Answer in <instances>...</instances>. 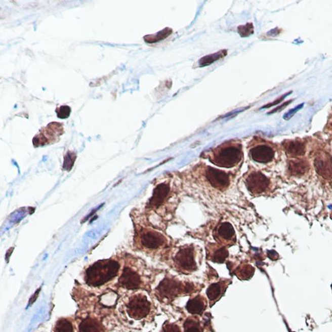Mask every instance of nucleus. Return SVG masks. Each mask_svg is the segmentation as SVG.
<instances>
[{"label":"nucleus","mask_w":332,"mask_h":332,"mask_svg":"<svg viewBox=\"0 0 332 332\" xmlns=\"http://www.w3.org/2000/svg\"><path fill=\"white\" fill-rule=\"evenodd\" d=\"M120 264L114 258L99 260L85 271V280L90 286H101L118 274Z\"/></svg>","instance_id":"f257e3e1"},{"label":"nucleus","mask_w":332,"mask_h":332,"mask_svg":"<svg viewBox=\"0 0 332 332\" xmlns=\"http://www.w3.org/2000/svg\"><path fill=\"white\" fill-rule=\"evenodd\" d=\"M243 157L241 143L236 140L223 143L209 153L210 161L221 168H234L241 162Z\"/></svg>","instance_id":"f03ea898"},{"label":"nucleus","mask_w":332,"mask_h":332,"mask_svg":"<svg viewBox=\"0 0 332 332\" xmlns=\"http://www.w3.org/2000/svg\"><path fill=\"white\" fill-rule=\"evenodd\" d=\"M134 245L144 252H157L168 246V239L162 232L151 226L137 224L135 225Z\"/></svg>","instance_id":"7ed1b4c3"},{"label":"nucleus","mask_w":332,"mask_h":332,"mask_svg":"<svg viewBox=\"0 0 332 332\" xmlns=\"http://www.w3.org/2000/svg\"><path fill=\"white\" fill-rule=\"evenodd\" d=\"M196 255L194 245H185L177 248L173 258L175 269L183 273H193L197 269Z\"/></svg>","instance_id":"20e7f679"},{"label":"nucleus","mask_w":332,"mask_h":332,"mask_svg":"<svg viewBox=\"0 0 332 332\" xmlns=\"http://www.w3.org/2000/svg\"><path fill=\"white\" fill-rule=\"evenodd\" d=\"M151 304L145 295H132L126 304L127 314L131 319L141 320L146 317L151 311Z\"/></svg>","instance_id":"39448f33"},{"label":"nucleus","mask_w":332,"mask_h":332,"mask_svg":"<svg viewBox=\"0 0 332 332\" xmlns=\"http://www.w3.org/2000/svg\"><path fill=\"white\" fill-rule=\"evenodd\" d=\"M64 134L63 124L59 122H52L45 128L41 129L33 138L34 147H43L54 144L59 141L60 137Z\"/></svg>","instance_id":"423d86ee"},{"label":"nucleus","mask_w":332,"mask_h":332,"mask_svg":"<svg viewBox=\"0 0 332 332\" xmlns=\"http://www.w3.org/2000/svg\"><path fill=\"white\" fill-rule=\"evenodd\" d=\"M189 292V285L185 287L179 281L172 278H165L160 283L156 292L160 300L171 301L183 292Z\"/></svg>","instance_id":"0eeeda50"},{"label":"nucleus","mask_w":332,"mask_h":332,"mask_svg":"<svg viewBox=\"0 0 332 332\" xmlns=\"http://www.w3.org/2000/svg\"><path fill=\"white\" fill-rule=\"evenodd\" d=\"M129 261L124 265L119 278V285L127 289H137L141 287L142 279L138 270L133 266V257L128 255Z\"/></svg>","instance_id":"6e6552de"},{"label":"nucleus","mask_w":332,"mask_h":332,"mask_svg":"<svg viewBox=\"0 0 332 332\" xmlns=\"http://www.w3.org/2000/svg\"><path fill=\"white\" fill-rule=\"evenodd\" d=\"M248 154L256 162L268 163L273 160L275 151L269 144L253 140L248 145Z\"/></svg>","instance_id":"1a4fd4ad"},{"label":"nucleus","mask_w":332,"mask_h":332,"mask_svg":"<svg viewBox=\"0 0 332 332\" xmlns=\"http://www.w3.org/2000/svg\"><path fill=\"white\" fill-rule=\"evenodd\" d=\"M246 188L253 195H262L269 190V179L264 174L260 172L253 171L246 174L245 179Z\"/></svg>","instance_id":"9d476101"},{"label":"nucleus","mask_w":332,"mask_h":332,"mask_svg":"<svg viewBox=\"0 0 332 332\" xmlns=\"http://www.w3.org/2000/svg\"><path fill=\"white\" fill-rule=\"evenodd\" d=\"M214 239L219 245L229 246L234 245L236 242V234L234 228L228 222L221 223L217 226L214 232Z\"/></svg>","instance_id":"9b49d317"},{"label":"nucleus","mask_w":332,"mask_h":332,"mask_svg":"<svg viewBox=\"0 0 332 332\" xmlns=\"http://www.w3.org/2000/svg\"><path fill=\"white\" fill-rule=\"evenodd\" d=\"M205 177L211 185L217 190H225L230 184V175L215 168L208 167L205 171Z\"/></svg>","instance_id":"f8f14e48"},{"label":"nucleus","mask_w":332,"mask_h":332,"mask_svg":"<svg viewBox=\"0 0 332 332\" xmlns=\"http://www.w3.org/2000/svg\"><path fill=\"white\" fill-rule=\"evenodd\" d=\"M169 184L162 183L158 184L154 189L153 195L149 199L148 208L150 209L156 210L162 206L167 200L170 194Z\"/></svg>","instance_id":"ddd939ff"},{"label":"nucleus","mask_w":332,"mask_h":332,"mask_svg":"<svg viewBox=\"0 0 332 332\" xmlns=\"http://www.w3.org/2000/svg\"><path fill=\"white\" fill-rule=\"evenodd\" d=\"M316 172L325 179H332V158L328 154L320 153L315 159Z\"/></svg>","instance_id":"4468645a"},{"label":"nucleus","mask_w":332,"mask_h":332,"mask_svg":"<svg viewBox=\"0 0 332 332\" xmlns=\"http://www.w3.org/2000/svg\"><path fill=\"white\" fill-rule=\"evenodd\" d=\"M228 257V247L217 244H210L207 246L208 259L214 263L223 264Z\"/></svg>","instance_id":"2eb2a0df"},{"label":"nucleus","mask_w":332,"mask_h":332,"mask_svg":"<svg viewBox=\"0 0 332 332\" xmlns=\"http://www.w3.org/2000/svg\"><path fill=\"white\" fill-rule=\"evenodd\" d=\"M79 332H107L100 320L96 317H87L82 320Z\"/></svg>","instance_id":"dca6fc26"},{"label":"nucleus","mask_w":332,"mask_h":332,"mask_svg":"<svg viewBox=\"0 0 332 332\" xmlns=\"http://www.w3.org/2000/svg\"><path fill=\"white\" fill-rule=\"evenodd\" d=\"M229 283V281L228 280H221L210 285L206 292L210 301L214 302V303L218 301L224 294Z\"/></svg>","instance_id":"f3484780"},{"label":"nucleus","mask_w":332,"mask_h":332,"mask_svg":"<svg viewBox=\"0 0 332 332\" xmlns=\"http://www.w3.org/2000/svg\"><path fill=\"white\" fill-rule=\"evenodd\" d=\"M206 299L202 295H197L194 298L189 300L186 309L191 314L201 315L206 310Z\"/></svg>","instance_id":"a211bd4d"},{"label":"nucleus","mask_w":332,"mask_h":332,"mask_svg":"<svg viewBox=\"0 0 332 332\" xmlns=\"http://www.w3.org/2000/svg\"><path fill=\"white\" fill-rule=\"evenodd\" d=\"M283 147L288 155L293 156V157H298V156H303L305 154V145L303 142L298 141V140L286 142L283 145Z\"/></svg>","instance_id":"6ab92c4d"},{"label":"nucleus","mask_w":332,"mask_h":332,"mask_svg":"<svg viewBox=\"0 0 332 332\" xmlns=\"http://www.w3.org/2000/svg\"><path fill=\"white\" fill-rule=\"evenodd\" d=\"M309 170V165L305 160L295 159L288 163V170L294 176L301 177L305 175Z\"/></svg>","instance_id":"aec40b11"},{"label":"nucleus","mask_w":332,"mask_h":332,"mask_svg":"<svg viewBox=\"0 0 332 332\" xmlns=\"http://www.w3.org/2000/svg\"><path fill=\"white\" fill-rule=\"evenodd\" d=\"M228 54L227 50H222L219 51V52L214 53L211 55H206L202 57L201 59L198 61V64L200 68L202 67L207 66L213 64L214 62L218 61L221 59L224 58L227 56Z\"/></svg>","instance_id":"412c9836"},{"label":"nucleus","mask_w":332,"mask_h":332,"mask_svg":"<svg viewBox=\"0 0 332 332\" xmlns=\"http://www.w3.org/2000/svg\"><path fill=\"white\" fill-rule=\"evenodd\" d=\"M172 33V29L169 28V27H165V29L158 32L156 34H149V35L145 36L144 39L147 43H156L161 40H164V39L170 36Z\"/></svg>","instance_id":"4be33fe9"},{"label":"nucleus","mask_w":332,"mask_h":332,"mask_svg":"<svg viewBox=\"0 0 332 332\" xmlns=\"http://www.w3.org/2000/svg\"><path fill=\"white\" fill-rule=\"evenodd\" d=\"M184 332H203V328L197 317H188L184 322Z\"/></svg>","instance_id":"5701e85b"},{"label":"nucleus","mask_w":332,"mask_h":332,"mask_svg":"<svg viewBox=\"0 0 332 332\" xmlns=\"http://www.w3.org/2000/svg\"><path fill=\"white\" fill-rule=\"evenodd\" d=\"M255 269L251 265L243 264L237 267L235 270V274L240 280H246L252 277Z\"/></svg>","instance_id":"b1692460"},{"label":"nucleus","mask_w":332,"mask_h":332,"mask_svg":"<svg viewBox=\"0 0 332 332\" xmlns=\"http://www.w3.org/2000/svg\"><path fill=\"white\" fill-rule=\"evenodd\" d=\"M54 332H74V327L70 319L61 318L55 322Z\"/></svg>","instance_id":"393cba45"},{"label":"nucleus","mask_w":332,"mask_h":332,"mask_svg":"<svg viewBox=\"0 0 332 332\" xmlns=\"http://www.w3.org/2000/svg\"><path fill=\"white\" fill-rule=\"evenodd\" d=\"M237 31L242 37H248L254 33V26L252 23H247L245 25H239Z\"/></svg>","instance_id":"a878e982"},{"label":"nucleus","mask_w":332,"mask_h":332,"mask_svg":"<svg viewBox=\"0 0 332 332\" xmlns=\"http://www.w3.org/2000/svg\"><path fill=\"white\" fill-rule=\"evenodd\" d=\"M71 112V108L68 105L61 106L55 110L57 117L62 119L68 118L70 116Z\"/></svg>","instance_id":"bb28decb"},{"label":"nucleus","mask_w":332,"mask_h":332,"mask_svg":"<svg viewBox=\"0 0 332 332\" xmlns=\"http://www.w3.org/2000/svg\"><path fill=\"white\" fill-rule=\"evenodd\" d=\"M161 332H182L181 328L178 325L174 323H166L163 325Z\"/></svg>","instance_id":"cd10ccee"},{"label":"nucleus","mask_w":332,"mask_h":332,"mask_svg":"<svg viewBox=\"0 0 332 332\" xmlns=\"http://www.w3.org/2000/svg\"><path fill=\"white\" fill-rule=\"evenodd\" d=\"M304 103L300 104V105H297V107H295L292 109H290L289 112H287L286 114H284L283 116V119L285 120H289L292 117L295 116V114H296L297 112H299L300 110L302 109L303 108Z\"/></svg>","instance_id":"c85d7f7f"},{"label":"nucleus","mask_w":332,"mask_h":332,"mask_svg":"<svg viewBox=\"0 0 332 332\" xmlns=\"http://www.w3.org/2000/svg\"><path fill=\"white\" fill-rule=\"evenodd\" d=\"M292 91L288 92V93L284 94V95H283L282 96H281L280 98H279L276 101H273V102L267 104V105L264 106V107H263L262 108H269V107H273V106L277 105V104H279L280 102H282V101L283 100H284V99L285 98H286L287 96L290 95V94H292Z\"/></svg>","instance_id":"c756f323"},{"label":"nucleus","mask_w":332,"mask_h":332,"mask_svg":"<svg viewBox=\"0 0 332 332\" xmlns=\"http://www.w3.org/2000/svg\"><path fill=\"white\" fill-rule=\"evenodd\" d=\"M292 101L293 100L286 101V102L283 103L282 105L279 106L277 108H274V110H271V111L269 112L268 114H273V113L280 111V110H283L285 107H287V106L289 105V103H292Z\"/></svg>","instance_id":"7c9ffc66"}]
</instances>
